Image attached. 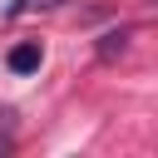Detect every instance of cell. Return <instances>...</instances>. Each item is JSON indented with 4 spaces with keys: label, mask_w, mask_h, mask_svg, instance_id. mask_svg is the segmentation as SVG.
<instances>
[{
    "label": "cell",
    "mask_w": 158,
    "mask_h": 158,
    "mask_svg": "<svg viewBox=\"0 0 158 158\" xmlns=\"http://www.w3.org/2000/svg\"><path fill=\"white\" fill-rule=\"evenodd\" d=\"M64 0H15L10 5V15H30V10H59Z\"/></svg>",
    "instance_id": "obj_3"
},
{
    "label": "cell",
    "mask_w": 158,
    "mask_h": 158,
    "mask_svg": "<svg viewBox=\"0 0 158 158\" xmlns=\"http://www.w3.org/2000/svg\"><path fill=\"white\" fill-rule=\"evenodd\" d=\"M5 64H10V74H30V69L44 64V44H40V40H25V44H15V49L5 54Z\"/></svg>",
    "instance_id": "obj_1"
},
{
    "label": "cell",
    "mask_w": 158,
    "mask_h": 158,
    "mask_svg": "<svg viewBox=\"0 0 158 158\" xmlns=\"http://www.w3.org/2000/svg\"><path fill=\"white\" fill-rule=\"evenodd\" d=\"M123 44H128V35H123V30H109V35L99 40V59H114V54H123Z\"/></svg>",
    "instance_id": "obj_2"
}]
</instances>
